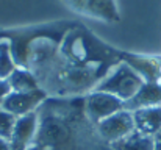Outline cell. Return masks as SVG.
<instances>
[{
    "label": "cell",
    "mask_w": 161,
    "mask_h": 150,
    "mask_svg": "<svg viewBox=\"0 0 161 150\" xmlns=\"http://www.w3.org/2000/svg\"><path fill=\"white\" fill-rule=\"evenodd\" d=\"M38 130L27 150H113L85 109V97H47L38 108Z\"/></svg>",
    "instance_id": "cell-1"
},
{
    "label": "cell",
    "mask_w": 161,
    "mask_h": 150,
    "mask_svg": "<svg viewBox=\"0 0 161 150\" xmlns=\"http://www.w3.org/2000/svg\"><path fill=\"white\" fill-rule=\"evenodd\" d=\"M144 83V78L128 63H120L108 72L103 80L99 81L94 91L108 92L125 103L141 89Z\"/></svg>",
    "instance_id": "cell-2"
},
{
    "label": "cell",
    "mask_w": 161,
    "mask_h": 150,
    "mask_svg": "<svg viewBox=\"0 0 161 150\" xmlns=\"http://www.w3.org/2000/svg\"><path fill=\"white\" fill-rule=\"evenodd\" d=\"M85 109H86L89 120L94 125H97L103 119H107L125 108H124V102L119 100L117 97L108 92H102V91H92L88 96H85Z\"/></svg>",
    "instance_id": "cell-3"
},
{
    "label": "cell",
    "mask_w": 161,
    "mask_h": 150,
    "mask_svg": "<svg viewBox=\"0 0 161 150\" xmlns=\"http://www.w3.org/2000/svg\"><path fill=\"white\" fill-rule=\"evenodd\" d=\"M97 130L102 139L111 146L113 142L128 136L130 133L136 130L133 113L128 109H122L107 119H103L100 124H97Z\"/></svg>",
    "instance_id": "cell-4"
},
{
    "label": "cell",
    "mask_w": 161,
    "mask_h": 150,
    "mask_svg": "<svg viewBox=\"0 0 161 150\" xmlns=\"http://www.w3.org/2000/svg\"><path fill=\"white\" fill-rule=\"evenodd\" d=\"M49 97V94L44 89H35V91H28V92H14L11 91V94L6 97L3 103V109H6L8 113H11L16 117L30 114L38 111V108L46 102Z\"/></svg>",
    "instance_id": "cell-5"
},
{
    "label": "cell",
    "mask_w": 161,
    "mask_h": 150,
    "mask_svg": "<svg viewBox=\"0 0 161 150\" xmlns=\"http://www.w3.org/2000/svg\"><path fill=\"white\" fill-rule=\"evenodd\" d=\"M63 2L80 14L91 16L107 22L117 20V9L114 0H63Z\"/></svg>",
    "instance_id": "cell-6"
},
{
    "label": "cell",
    "mask_w": 161,
    "mask_h": 150,
    "mask_svg": "<svg viewBox=\"0 0 161 150\" xmlns=\"http://www.w3.org/2000/svg\"><path fill=\"white\" fill-rule=\"evenodd\" d=\"M38 130V113H30L17 117L9 144L13 150H27Z\"/></svg>",
    "instance_id": "cell-7"
},
{
    "label": "cell",
    "mask_w": 161,
    "mask_h": 150,
    "mask_svg": "<svg viewBox=\"0 0 161 150\" xmlns=\"http://www.w3.org/2000/svg\"><path fill=\"white\" fill-rule=\"evenodd\" d=\"M153 106H161L160 81H146L131 99L124 103V108L131 113L142 108H153Z\"/></svg>",
    "instance_id": "cell-8"
},
{
    "label": "cell",
    "mask_w": 161,
    "mask_h": 150,
    "mask_svg": "<svg viewBox=\"0 0 161 150\" xmlns=\"http://www.w3.org/2000/svg\"><path fill=\"white\" fill-rule=\"evenodd\" d=\"M135 127L139 133L153 136L161 130V106L153 108H142L133 111Z\"/></svg>",
    "instance_id": "cell-9"
},
{
    "label": "cell",
    "mask_w": 161,
    "mask_h": 150,
    "mask_svg": "<svg viewBox=\"0 0 161 150\" xmlns=\"http://www.w3.org/2000/svg\"><path fill=\"white\" fill-rule=\"evenodd\" d=\"M155 138L135 130L128 136L111 144L113 150H155Z\"/></svg>",
    "instance_id": "cell-10"
},
{
    "label": "cell",
    "mask_w": 161,
    "mask_h": 150,
    "mask_svg": "<svg viewBox=\"0 0 161 150\" xmlns=\"http://www.w3.org/2000/svg\"><path fill=\"white\" fill-rule=\"evenodd\" d=\"M8 83L11 86V91L14 92H28V91L39 89L38 78L27 67H16V70L8 78Z\"/></svg>",
    "instance_id": "cell-11"
},
{
    "label": "cell",
    "mask_w": 161,
    "mask_h": 150,
    "mask_svg": "<svg viewBox=\"0 0 161 150\" xmlns=\"http://www.w3.org/2000/svg\"><path fill=\"white\" fill-rule=\"evenodd\" d=\"M17 64L6 44H0V80H8L16 70Z\"/></svg>",
    "instance_id": "cell-12"
},
{
    "label": "cell",
    "mask_w": 161,
    "mask_h": 150,
    "mask_svg": "<svg viewBox=\"0 0 161 150\" xmlns=\"http://www.w3.org/2000/svg\"><path fill=\"white\" fill-rule=\"evenodd\" d=\"M16 120H17L16 116H13L6 109L0 108V138L8 139V141L11 139V135H13Z\"/></svg>",
    "instance_id": "cell-13"
},
{
    "label": "cell",
    "mask_w": 161,
    "mask_h": 150,
    "mask_svg": "<svg viewBox=\"0 0 161 150\" xmlns=\"http://www.w3.org/2000/svg\"><path fill=\"white\" fill-rule=\"evenodd\" d=\"M11 94V86L8 83V80H0V108L3 106L6 97Z\"/></svg>",
    "instance_id": "cell-14"
},
{
    "label": "cell",
    "mask_w": 161,
    "mask_h": 150,
    "mask_svg": "<svg viewBox=\"0 0 161 150\" xmlns=\"http://www.w3.org/2000/svg\"><path fill=\"white\" fill-rule=\"evenodd\" d=\"M0 150H13V149H11V144H9V141H8V139L0 138Z\"/></svg>",
    "instance_id": "cell-15"
},
{
    "label": "cell",
    "mask_w": 161,
    "mask_h": 150,
    "mask_svg": "<svg viewBox=\"0 0 161 150\" xmlns=\"http://www.w3.org/2000/svg\"><path fill=\"white\" fill-rule=\"evenodd\" d=\"M155 141H157V142H161V130L155 135Z\"/></svg>",
    "instance_id": "cell-16"
},
{
    "label": "cell",
    "mask_w": 161,
    "mask_h": 150,
    "mask_svg": "<svg viewBox=\"0 0 161 150\" xmlns=\"http://www.w3.org/2000/svg\"><path fill=\"white\" fill-rule=\"evenodd\" d=\"M155 150H161V142H157V144H155Z\"/></svg>",
    "instance_id": "cell-17"
}]
</instances>
